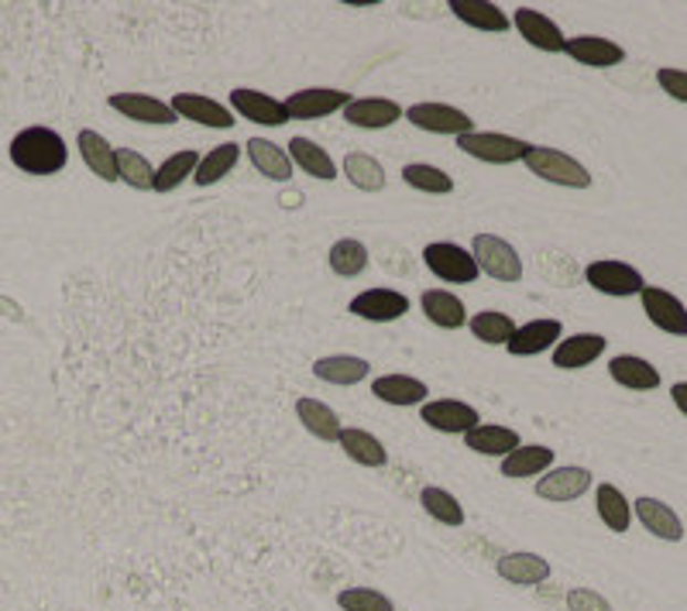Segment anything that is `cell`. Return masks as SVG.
<instances>
[{"label":"cell","mask_w":687,"mask_h":611,"mask_svg":"<svg viewBox=\"0 0 687 611\" xmlns=\"http://www.w3.org/2000/svg\"><path fill=\"white\" fill-rule=\"evenodd\" d=\"M467 327H472L475 340L492 344V347H498V344H509V340H512V334H516L512 316L498 313V309H482V313H475L472 319H467Z\"/></svg>","instance_id":"cell-39"},{"label":"cell","mask_w":687,"mask_h":611,"mask_svg":"<svg viewBox=\"0 0 687 611\" xmlns=\"http://www.w3.org/2000/svg\"><path fill=\"white\" fill-rule=\"evenodd\" d=\"M522 162H526L529 172H533L537 179H543V182L568 186V189H588L591 186V172L578 162V158H571L568 151H557V148H547V145H533Z\"/></svg>","instance_id":"cell-2"},{"label":"cell","mask_w":687,"mask_h":611,"mask_svg":"<svg viewBox=\"0 0 687 611\" xmlns=\"http://www.w3.org/2000/svg\"><path fill=\"white\" fill-rule=\"evenodd\" d=\"M371 396L382 399L385 405H423L430 389H426V381L410 378V375H382L371 381Z\"/></svg>","instance_id":"cell-23"},{"label":"cell","mask_w":687,"mask_h":611,"mask_svg":"<svg viewBox=\"0 0 687 611\" xmlns=\"http://www.w3.org/2000/svg\"><path fill=\"white\" fill-rule=\"evenodd\" d=\"M340 114L348 124L361 127V131H385V127L402 120V107L389 101V96H358Z\"/></svg>","instance_id":"cell-14"},{"label":"cell","mask_w":687,"mask_h":611,"mask_svg":"<svg viewBox=\"0 0 687 611\" xmlns=\"http://www.w3.org/2000/svg\"><path fill=\"white\" fill-rule=\"evenodd\" d=\"M296 415H299V423L314 433L317 440H324V443H337L340 440V420H337V412L327 405V402H320V399H296Z\"/></svg>","instance_id":"cell-32"},{"label":"cell","mask_w":687,"mask_h":611,"mask_svg":"<svg viewBox=\"0 0 687 611\" xmlns=\"http://www.w3.org/2000/svg\"><path fill=\"white\" fill-rule=\"evenodd\" d=\"M244 151H247V158H252V166H255L265 179H272V182H289V179H293V169H296V166H293V158H289L286 148H278V145L265 141V138H247Z\"/></svg>","instance_id":"cell-26"},{"label":"cell","mask_w":687,"mask_h":611,"mask_svg":"<svg viewBox=\"0 0 687 611\" xmlns=\"http://www.w3.org/2000/svg\"><path fill=\"white\" fill-rule=\"evenodd\" d=\"M420 420L436 430V433H451V436H464V433H472L478 423H482V415L475 405H467V402H457V399H433V402H423L420 409Z\"/></svg>","instance_id":"cell-8"},{"label":"cell","mask_w":687,"mask_h":611,"mask_svg":"<svg viewBox=\"0 0 687 611\" xmlns=\"http://www.w3.org/2000/svg\"><path fill=\"white\" fill-rule=\"evenodd\" d=\"M11 162L28 176H55L66 169L70 148L52 127H24L11 141Z\"/></svg>","instance_id":"cell-1"},{"label":"cell","mask_w":687,"mask_h":611,"mask_svg":"<svg viewBox=\"0 0 687 611\" xmlns=\"http://www.w3.org/2000/svg\"><path fill=\"white\" fill-rule=\"evenodd\" d=\"M498 577L522 588H533L550 577V563L540 554H506V557H498Z\"/></svg>","instance_id":"cell-30"},{"label":"cell","mask_w":687,"mask_h":611,"mask_svg":"<svg viewBox=\"0 0 687 611\" xmlns=\"http://www.w3.org/2000/svg\"><path fill=\"white\" fill-rule=\"evenodd\" d=\"M670 399H674L677 412L687 415V381H677V384H674V389H670Z\"/></svg>","instance_id":"cell-47"},{"label":"cell","mask_w":687,"mask_h":611,"mask_svg":"<svg viewBox=\"0 0 687 611\" xmlns=\"http://www.w3.org/2000/svg\"><path fill=\"white\" fill-rule=\"evenodd\" d=\"M368 371L371 365L364 358H355V354H330V358H320L314 365V375L330 384H358L368 378Z\"/></svg>","instance_id":"cell-34"},{"label":"cell","mask_w":687,"mask_h":611,"mask_svg":"<svg viewBox=\"0 0 687 611\" xmlns=\"http://www.w3.org/2000/svg\"><path fill=\"white\" fill-rule=\"evenodd\" d=\"M289 158H293L296 169H303L306 176H314L320 182H334L337 179V162L327 155V148H320L317 141L293 138L289 141Z\"/></svg>","instance_id":"cell-31"},{"label":"cell","mask_w":687,"mask_h":611,"mask_svg":"<svg viewBox=\"0 0 687 611\" xmlns=\"http://www.w3.org/2000/svg\"><path fill=\"white\" fill-rule=\"evenodd\" d=\"M423 265L441 278V282H451V285H472L478 282V265L472 259V251H464L461 244L454 241H433L423 247Z\"/></svg>","instance_id":"cell-4"},{"label":"cell","mask_w":687,"mask_h":611,"mask_svg":"<svg viewBox=\"0 0 687 611\" xmlns=\"http://www.w3.org/2000/svg\"><path fill=\"white\" fill-rule=\"evenodd\" d=\"M231 114H241L244 120L265 124V127H283L286 120H293L283 101H275V96L262 89H247V86L231 89Z\"/></svg>","instance_id":"cell-11"},{"label":"cell","mask_w":687,"mask_h":611,"mask_svg":"<svg viewBox=\"0 0 687 611\" xmlns=\"http://www.w3.org/2000/svg\"><path fill=\"white\" fill-rule=\"evenodd\" d=\"M454 11V18H461L464 24H472L478 31H492V35H503V31L512 28L509 14L492 4V0H451L447 4Z\"/></svg>","instance_id":"cell-27"},{"label":"cell","mask_w":687,"mask_h":611,"mask_svg":"<svg viewBox=\"0 0 687 611\" xmlns=\"http://www.w3.org/2000/svg\"><path fill=\"white\" fill-rule=\"evenodd\" d=\"M337 443H340L344 454L361 467H385L389 464V450L382 446V440H374L364 430H340Z\"/></svg>","instance_id":"cell-33"},{"label":"cell","mask_w":687,"mask_h":611,"mask_svg":"<svg viewBox=\"0 0 687 611\" xmlns=\"http://www.w3.org/2000/svg\"><path fill=\"white\" fill-rule=\"evenodd\" d=\"M402 182L413 186L420 192H430V197H447V192H454V179L436 169V166H426V162H413L402 169Z\"/></svg>","instance_id":"cell-42"},{"label":"cell","mask_w":687,"mask_h":611,"mask_svg":"<svg viewBox=\"0 0 687 611\" xmlns=\"http://www.w3.org/2000/svg\"><path fill=\"white\" fill-rule=\"evenodd\" d=\"M237 158H241V148L234 141H224V145H216L210 148L207 155H200V166L193 172V182L197 186H213V182H221L224 176H231V169L237 166Z\"/></svg>","instance_id":"cell-37"},{"label":"cell","mask_w":687,"mask_h":611,"mask_svg":"<svg viewBox=\"0 0 687 611\" xmlns=\"http://www.w3.org/2000/svg\"><path fill=\"white\" fill-rule=\"evenodd\" d=\"M464 443H467V450H475V454H482V457H509L522 440L509 426L478 423L472 433H464Z\"/></svg>","instance_id":"cell-28"},{"label":"cell","mask_w":687,"mask_h":611,"mask_svg":"<svg viewBox=\"0 0 687 611\" xmlns=\"http://www.w3.org/2000/svg\"><path fill=\"white\" fill-rule=\"evenodd\" d=\"M344 176H348V182L361 192H382L385 189V169L374 155H364V151H351L344 155Z\"/></svg>","instance_id":"cell-35"},{"label":"cell","mask_w":687,"mask_h":611,"mask_svg":"<svg viewBox=\"0 0 687 611\" xmlns=\"http://www.w3.org/2000/svg\"><path fill=\"white\" fill-rule=\"evenodd\" d=\"M169 107H172L176 117L203 124V127H213V131H231V127H234L231 107L210 101V96H203V93H176Z\"/></svg>","instance_id":"cell-12"},{"label":"cell","mask_w":687,"mask_h":611,"mask_svg":"<svg viewBox=\"0 0 687 611\" xmlns=\"http://www.w3.org/2000/svg\"><path fill=\"white\" fill-rule=\"evenodd\" d=\"M553 467V450L543 443H519L509 457H503V477H537Z\"/></svg>","instance_id":"cell-29"},{"label":"cell","mask_w":687,"mask_h":611,"mask_svg":"<svg viewBox=\"0 0 687 611\" xmlns=\"http://www.w3.org/2000/svg\"><path fill=\"white\" fill-rule=\"evenodd\" d=\"M657 83L667 96H674L677 104H687V70H674V66H660L657 70Z\"/></svg>","instance_id":"cell-45"},{"label":"cell","mask_w":687,"mask_h":611,"mask_svg":"<svg viewBox=\"0 0 687 611\" xmlns=\"http://www.w3.org/2000/svg\"><path fill=\"white\" fill-rule=\"evenodd\" d=\"M358 319H368V324H392V319L410 313V299L395 288H364L358 293L348 306Z\"/></svg>","instance_id":"cell-13"},{"label":"cell","mask_w":687,"mask_h":611,"mask_svg":"<svg viewBox=\"0 0 687 611\" xmlns=\"http://www.w3.org/2000/svg\"><path fill=\"white\" fill-rule=\"evenodd\" d=\"M351 101H355V96H351V93H344V89L309 86V89L289 93L283 104H286L289 117H296V120H320V117H330V114L344 110Z\"/></svg>","instance_id":"cell-10"},{"label":"cell","mask_w":687,"mask_h":611,"mask_svg":"<svg viewBox=\"0 0 687 611\" xmlns=\"http://www.w3.org/2000/svg\"><path fill=\"white\" fill-rule=\"evenodd\" d=\"M640 299H643V313L653 327L670 334V337H687V306L674 293H667V288H660V285H646Z\"/></svg>","instance_id":"cell-9"},{"label":"cell","mask_w":687,"mask_h":611,"mask_svg":"<svg viewBox=\"0 0 687 611\" xmlns=\"http://www.w3.org/2000/svg\"><path fill=\"white\" fill-rule=\"evenodd\" d=\"M472 259H475L478 272H485L495 282L512 285V282L522 278V259H519V251L509 241L495 238V234H475V241H472Z\"/></svg>","instance_id":"cell-3"},{"label":"cell","mask_w":687,"mask_h":611,"mask_svg":"<svg viewBox=\"0 0 687 611\" xmlns=\"http://www.w3.org/2000/svg\"><path fill=\"white\" fill-rule=\"evenodd\" d=\"M344 4H348V8H374L379 0H344Z\"/></svg>","instance_id":"cell-48"},{"label":"cell","mask_w":687,"mask_h":611,"mask_svg":"<svg viewBox=\"0 0 687 611\" xmlns=\"http://www.w3.org/2000/svg\"><path fill=\"white\" fill-rule=\"evenodd\" d=\"M420 306H423L430 324L441 330H461L467 324L464 303L454 293H447V288H426V293L420 296Z\"/></svg>","instance_id":"cell-25"},{"label":"cell","mask_w":687,"mask_h":611,"mask_svg":"<svg viewBox=\"0 0 687 611\" xmlns=\"http://www.w3.org/2000/svg\"><path fill=\"white\" fill-rule=\"evenodd\" d=\"M591 488V471L588 467H550L537 481V495L547 502H574Z\"/></svg>","instance_id":"cell-17"},{"label":"cell","mask_w":687,"mask_h":611,"mask_svg":"<svg viewBox=\"0 0 687 611\" xmlns=\"http://www.w3.org/2000/svg\"><path fill=\"white\" fill-rule=\"evenodd\" d=\"M327 262H330V272L340 275V278H358L364 268H368V247L355 238H340L330 254H327Z\"/></svg>","instance_id":"cell-40"},{"label":"cell","mask_w":687,"mask_h":611,"mask_svg":"<svg viewBox=\"0 0 687 611\" xmlns=\"http://www.w3.org/2000/svg\"><path fill=\"white\" fill-rule=\"evenodd\" d=\"M568 608L571 611H612V604L591 588H571L568 591Z\"/></svg>","instance_id":"cell-46"},{"label":"cell","mask_w":687,"mask_h":611,"mask_svg":"<svg viewBox=\"0 0 687 611\" xmlns=\"http://www.w3.org/2000/svg\"><path fill=\"white\" fill-rule=\"evenodd\" d=\"M420 505H423V512L430 519H436L441 526H464V508H461V502L451 495V492H444V488H423L420 492Z\"/></svg>","instance_id":"cell-41"},{"label":"cell","mask_w":687,"mask_h":611,"mask_svg":"<svg viewBox=\"0 0 687 611\" xmlns=\"http://www.w3.org/2000/svg\"><path fill=\"white\" fill-rule=\"evenodd\" d=\"M405 120L420 131H430V135H451V138H461V135H472L475 131V120L467 117L464 110L451 107V104H413L405 110Z\"/></svg>","instance_id":"cell-7"},{"label":"cell","mask_w":687,"mask_h":611,"mask_svg":"<svg viewBox=\"0 0 687 611\" xmlns=\"http://www.w3.org/2000/svg\"><path fill=\"white\" fill-rule=\"evenodd\" d=\"M564 52L581 62V66H591V70H612L619 66L622 59H626V49L615 45L612 39H602V35H578V39H568Z\"/></svg>","instance_id":"cell-20"},{"label":"cell","mask_w":687,"mask_h":611,"mask_svg":"<svg viewBox=\"0 0 687 611\" xmlns=\"http://www.w3.org/2000/svg\"><path fill=\"white\" fill-rule=\"evenodd\" d=\"M560 340H564V327H560V319H529V324L516 327V334L506 347H509L512 358H533V354L553 350Z\"/></svg>","instance_id":"cell-15"},{"label":"cell","mask_w":687,"mask_h":611,"mask_svg":"<svg viewBox=\"0 0 687 611\" xmlns=\"http://www.w3.org/2000/svg\"><path fill=\"white\" fill-rule=\"evenodd\" d=\"M117 182H128L131 189H155V169L148 158L135 148H117Z\"/></svg>","instance_id":"cell-43"},{"label":"cell","mask_w":687,"mask_h":611,"mask_svg":"<svg viewBox=\"0 0 687 611\" xmlns=\"http://www.w3.org/2000/svg\"><path fill=\"white\" fill-rule=\"evenodd\" d=\"M76 145H80V155L93 176L104 182H117V148L101 131H89L86 127V131H80Z\"/></svg>","instance_id":"cell-24"},{"label":"cell","mask_w":687,"mask_h":611,"mask_svg":"<svg viewBox=\"0 0 687 611\" xmlns=\"http://www.w3.org/2000/svg\"><path fill=\"white\" fill-rule=\"evenodd\" d=\"M457 148L488 166H512V162H522L533 145L512 135H498V131H472L457 138Z\"/></svg>","instance_id":"cell-5"},{"label":"cell","mask_w":687,"mask_h":611,"mask_svg":"<svg viewBox=\"0 0 687 611\" xmlns=\"http://www.w3.org/2000/svg\"><path fill=\"white\" fill-rule=\"evenodd\" d=\"M584 282L595 288L602 296H615V299H626V296H640L646 288V278L640 268L619 262V259H599L584 268Z\"/></svg>","instance_id":"cell-6"},{"label":"cell","mask_w":687,"mask_h":611,"mask_svg":"<svg viewBox=\"0 0 687 611\" xmlns=\"http://www.w3.org/2000/svg\"><path fill=\"white\" fill-rule=\"evenodd\" d=\"M609 340L602 334H574L568 340H560L553 347V368L560 371H581L588 368L591 361H599L605 354Z\"/></svg>","instance_id":"cell-18"},{"label":"cell","mask_w":687,"mask_h":611,"mask_svg":"<svg viewBox=\"0 0 687 611\" xmlns=\"http://www.w3.org/2000/svg\"><path fill=\"white\" fill-rule=\"evenodd\" d=\"M107 104L117 114H124L128 120H138V124H176L179 120L169 104L155 101V96H148V93H114Z\"/></svg>","instance_id":"cell-21"},{"label":"cell","mask_w":687,"mask_h":611,"mask_svg":"<svg viewBox=\"0 0 687 611\" xmlns=\"http://www.w3.org/2000/svg\"><path fill=\"white\" fill-rule=\"evenodd\" d=\"M337 604L344 611H395L392 598L374 588H344L337 594Z\"/></svg>","instance_id":"cell-44"},{"label":"cell","mask_w":687,"mask_h":611,"mask_svg":"<svg viewBox=\"0 0 687 611\" xmlns=\"http://www.w3.org/2000/svg\"><path fill=\"white\" fill-rule=\"evenodd\" d=\"M609 375L622 389L633 392H653L660 389V371L653 368L646 358H636V354H619V358L609 361Z\"/></svg>","instance_id":"cell-22"},{"label":"cell","mask_w":687,"mask_h":611,"mask_svg":"<svg viewBox=\"0 0 687 611\" xmlns=\"http://www.w3.org/2000/svg\"><path fill=\"white\" fill-rule=\"evenodd\" d=\"M633 512H636V519L643 523V529L653 533L657 539H667V542H680L684 539V523L677 519V512L667 502L643 495V498L633 502Z\"/></svg>","instance_id":"cell-19"},{"label":"cell","mask_w":687,"mask_h":611,"mask_svg":"<svg viewBox=\"0 0 687 611\" xmlns=\"http://www.w3.org/2000/svg\"><path fill=\"white\" fill-rule=\"evenodd\" d=\"M197 166H200V151H193V148H182V151L169 155L166 162L155 169V192L179 189L186 179H193Z\"/></svg>","instance_id":"cell-38"},{"label":"cell","mask_w":687,"mask_h":611,"mask_svg":"<svg viewBox=\"0 0 687 611\" xmlns=\"http://www.w3.org/2000/svg\"><path fill=\"white\" fill-rule=\"evenodd\" d=\"M512 24H516L519 35L533 49H540V52H564V45H568L564 31L557 28V21L540 14L537 8H519L512 14Z\"/></svg>","instance_id":"cell-16"},{"label":"cell","mask_w":687,"mask_h":611,"mask_svg":"<svg viewBox=\"0 0 687 611\" xmlns=\"http://www.w3.org/2000/svg\"><path fill=\"white\" fill-rule=\"evenodd\" d=\"M595 508H599V519L605 523V529H612V533H626L633 523V502L615 485H599Z\"/></svg>","instance_id":"cell-36"}]
</instances>
